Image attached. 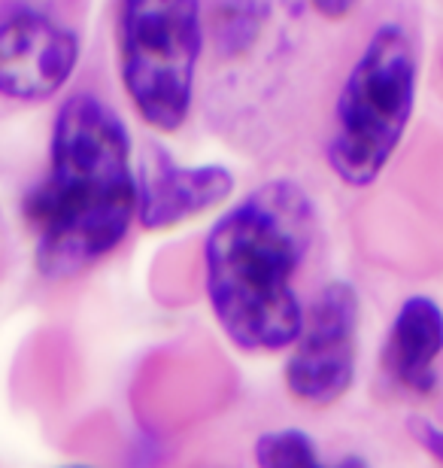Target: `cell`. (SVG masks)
<instances>
[{
	"label": "cell",
	"mask_w": 443,
	"mask_h": 468,
	"mask_svg": "<svg viewBox=\"0 0 443 468\" xmlns=\"http://www.w3.org/2000/svg\"><path fill=\"white\" fill-rule=\"evenodd\" d=\"M49 174L27 195L25 217L37 231V268L64 280L110 256L137 217L131 134L110 104L73 95L58 107Z\"/></svg>",
	"instance_id": "6da1fadb"
},
{
	"label": "cell",
	"mask_w": 443,
	"mask_h": 468,
	"mask_svg": "<svg viewBox=\"0 0 443 468\" xmlns=\"http://www.w3.org/2000/svg\"><path fill=\"white\" fill-rule=\"evenodd\" d=\"M313 238V201L295 180L261 183L210 229L204 243L206 298L234 347H291L304 320L295 277Z\"/></svg>",
	"instance_id": "7a4b0ae2"
},
{
	"label": "cell",
	"mask_w": 443,
	"mask_h": 468,
	"mask_svg": "<svg viewBox=\"0 0 443 468\" xmlns=\"http://www.w3.org/2000/svg\"><path fill=\"white\" fill-rule=\"evenodd\" d=\"M419 58L410 34L385 22L353 64L334 107L328 165L346 186H371L398 149L417 107Z\"/></svg>",
	"instance_id": "3957f363"
},
{
	"label": "cell",
	"mask_w": 443,
	"mask_h": 468,
	"mask_svg": "<svg viewBox=\"0 0 443 468\" xmlns=\"http://www.w3.org/2000/svg\"><path fill=\"white\" fill-rule=\"evenodd\" d=\"M201 46V0L119 4L121 86L146 125L176 131L185 122Z\"/></svg>",
	"instance_id": "277c9868"
},
{
	"label": "cell",
	"mask_w": 443,
	"mask_h": 468,
	"mask_svg": "<svg viewBox=\"0 0 443 468\" xmlns=\"http://www.w3.org/2000/svg\"><path fill=\"white\" fill-rule=\"evenodd\" d=\"M358 292L350 280H332L319 289L301 320L286 362V387L307 405L341 401L355 380L358 356Z\"/></svg>",
	"instance_id": "5b68a950"
},
{
	"label": "cell",
	"mask_w": 443,
	"mask_h": 468,
	"mask_svg": "<svg viewBox=\"0 0 443 468\" xmlns=\"http://www.w3.org/2000/svg\"><path fill=\"white\" fill-rule=\"evenodd\" d=\"M79 61V37L40 9H13L0 18V95L49 101L68 86Z\"/></svg>",
	"instance_id": "8992f818"
},
{
	"label": "cell",
	"mask_w": 443,
	"mask_h": 468,
	"mask_svg": "<svg viewBox=\"0 0 443 468\" xmlns=\"http://www.w3.org/2000/svg\"><path fill=\"white\" fill-rule=\"evenodd\" d=\"M234 192V174L222 165H179L162 146L146 149L137 167V219L149 231L219 207Z\"/></svg>",
	"instance_id": "52a82bcc"
},
{
	"label": "cell",
	"mask_w": 443,
	"mask_h": 468,
	"mask_svg": "<svg viewBox=\"0 0 443 468\" xmlns=\"http://www.w3.org/2000/svg\"><path fill=\"white\" fill-rule=\"evenodd\" d=\"M443 353V307L428 295H410L398 307L385 341V368L401 387L431 392L438 387V356Z\"/></svg>",
	"instance_id": "ba28073f"
},
{
	"label": "cell",
	"mask_w": 443,
	"mask_h": 468,
	"mask_svg": "<svg viewBox=\"0 0 443 468\" xmlns=\"http://www.w3.org/2000/svg\"><path fill=\"white\" fill-rule=\"evenodd\" d=\"M256 463L265 468H316L322 456L304 429H273L256 441Z\"/></svg>",
	"instance_id": "9c48e42d"
},
{
	"label": "cell",
	"mask_w": 443,
	"mask_h": 468,
	"mask_svg": "<svg viewBox=\"0 0 443 468\" xmlns=\"http://www.w3.org/2000/svg\"><path fill=\"white\" fill-rule=\"evenodd\" d=\"M410 435L417 438V444L431 460L443 463V429L440 426L428 423V420H410Z\"/></svg>",
	"instance_id": "30bf717a"
},
{
	"label": "cell",
	"mask_w": 443,
	"mask_h": 468,
	"mask_svg": "<svg viewBox=\"0 0 443 468\" xmlns=\"http://www.w3.org/2000/svg\"><path fill=\"white\" fill-rule=\"evenodd\" d=\"M310 4H313L316 13L328 18V22H341V18L353 13L358 0H310Z\"/></svg>",
	"instance_id": "8fae6325"
}]
</instances>
